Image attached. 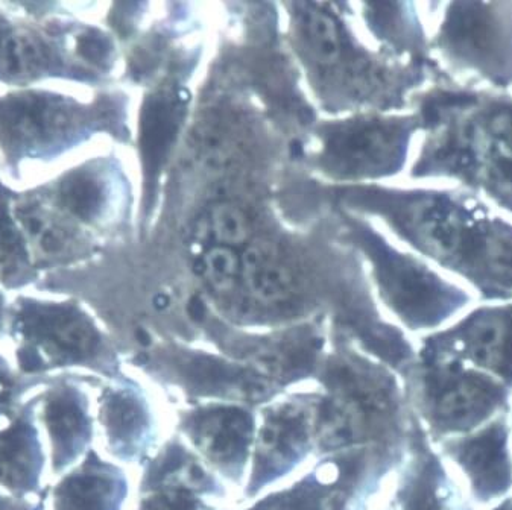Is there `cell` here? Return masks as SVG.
Masks as SVG:
<instances>
[{"label": "cell", "mask_w": 512, "mask_h": 510, "mask_svg": "<svg viewBox=\"0 0 512 510\" xmlns=\"http://www.w3.org/2000/svg\"><path fill=\"white\" fill-rule=\"evenodd\" d=\"M114 178L101 163L76 167L58 180L51 201L73 221L96 225L107 221L114 204Z\"/></svg>", "instance_id": "17"}, {"label": "cell", "mask_w": 512, "mask_h": 510, "mask_svg": "<svg viewBox=\"0 0 512 510\" xmlns=\"http://www.w3.org/2000/svg\"><path fill=\"white\" fill-rule=\"evenodd\" d=\"M139 510H209L198 501L187 486L169 485L146 497Z\"/></svg>", "instance_id": "26"}, {"label": "cell", "mask_w": 512, "mask_h": 510, "mask_svg": "<svg viewBox=\"0 0 512 510\" xmlns=\"http://www.w3.org/2000/svg\"><path fill=\"white\" fill-rule=\"evenodd\" d=\"M488 510H512V494L506 497L505 500L494 504V506H491Z\"/></svg>", "instance_id": "31"}, {"label": "cell", "mask_w": 512, "mask_h": 510, "mask_svg": "<svg viewBox=\"0 0 512 510\" xmlns=\"http://www.w3.org/2000/svg\"><path fill=\"white\" fill-rule=\"evenodd\" d=\"M421 354L456 360L502 381L512 391V309L481 310L429 337Z\"/></svg>", "instance_id": "5"}, {"label": "cell", "mask_w": 512, "mask_h": 510, "mask_svg": "<svg viewBox=\"0 0 512 510\" xmlns=\"http://www.w3.org/2000/svg\"><path fill=\"white\" fill-rule=\"evenodd\" d=\"M203 274L216 292H233L242 278V260L230 246H213L203 257Z\"/></svg>", "instance_id": "24"}, {"label": "cell", "mask_w": 512, "mask_h": 510, "mask_svg": "<svg viewBox=\"0 0 512 510\" xmlns=\"http://www.w3.org/2000/svg\"><path fill=\"white\" fill-rule=\"evenodd\" d=\"M433 445L479 507L490 509L512 494L511 412L468 435Z\"/></svg>", "instance_id": "4"}, {"label": "cell", "mask_w": 512, "mask_h": 510, "mask_svg": "<svg viewBox=\"0 0 512 510\" xmlns=\"http://www.w3.org/2000/svg\"><path fill=\"white\" fill-rule=\"evenodd\" d=\"M14 216L25 234L31 255L42 266L73 262L86 251L75 222L49 196L32 195L13 205Z\"/></svg>", "instance_id": "11"}, {"label": "cell", "mask_w": 512, "mask_h": 510, "mask_svg": "<svg viewBox=\"0 0 512 510\" xmlns=\"http://www.w3.org/2000/svg\"><path fill=\"white\" fill-rule=\"evenodd\" d=\"M406 375V397L433 444L468 435L511 412L508 386L456 360L420 353Z\"/></svg>", "instance_id": "2"}, {"label": "cell", "mask_w": 512, "mask_h": 510, "mask_svg": "<svg viewBox=\"0 0 512 510\" xmlns=\"http://www.w3.org/2000/svg\"><path fill=\"white\" fill-rule=\"evenodd\" d=\"M11 201L7 187L0 183V281L16 289L35 280V268Z\"/></svg>", "instance_id": "20"}, {"label": "cell", "mask_w": 512, "mask_h": 510, "mask_svg": "<svg viewBox=\"0 0 512 510\" xmlns=\"http://www.w3.org/2000/svg\"><path fill=\"white\" fill-rule=\"evenodd\" d=\"M298 28L306 41V48L318 63L333 66L344 54L338 23L326 11L306 5L298 13Z\"/></svg>", "instance_id": "21"}, {"label": "cell", "mask_w": 512, "mask_h": 510, "mask_svg": "<svg viewBox=\"0 0 512 510\" xmlns=\"http://www.w3.org/2000/svg\"><path fill=\"white\" fill-rule=\"evenodd\" d=\"M87 380L75 374H58L45 386L40 400L42 422L51 444L52 473L63 474L89 453L93 441L90 398L81 386Z\"/></svg>", "instance_id": "7"}, {"label": "cell", "mask_w": 512, "mask_h": 510, "mask_svg": "<svg viewBox=\"0 0 512 510\" xmlns=\"http://www.w3.org/2000/svg\"><path fill=\"white\" fill-rule=\"evenodd\" d=\"M210 230L222 246H239L248 242L251 225L245 211L231 202H219L210 211Z\"/></svg>", "instance_id": "25"}, {"label": "cell", "mask_w": 512, "mask_h": 510, "mask_svg": "<svg viewBox=\"0 0 512 510\" xmlns=\"http://www.w3.org/2000/svg\"><path fill=\"white\" fill-rule=\"evenodd\" d=\"M75 49L86 63L95 66H104L111 55L110 40L95 29H84L76 35Z\"/></svg>", "instance_id": "27"}, {"label": "cell", "mask_w": 512, "mask_h": 510, "mask_svg": "<svg viewBox=\"0 0 512 510\" xmlns=\"http://www.w3.org/2000/svg\"><path fill=\"white\" fill-rule=\"evenodd\" d=\"M99 421L108 451L117 459L133 462L151 441V415L134 386H108L99 398Z\"/></svg>", "instance_id": "15"}, {"label": "cell", "mask_w": 512, "mask_h": 510, "mask_svg": "<svg viewBox=\"0 0 512 510\" xmlns=\"http://www.w3.org/2000/svg\"><path fill=\"white\" fill-rule=\"evenodd\" d=\"M42 394L25 400L16 418L0 430V485L11 495L43 494L46 453L37 427Z\"/></svg>", "instance_id": "9"}, {"label": "cell", "mask_w": 512, "mask_h": 510, "mask_svg": "<svg viewBox=\"0 0 512 510\" xmlns=\"http://www.w3.org/2000/svg\"><path fill=\"white\" fill-rule=\"evenodd\" d=\"M347 497L335 482L326 485L310 479L298 483L291 492L268 498L254 510H347Z\"/></svg>", "instance_id": "22"}, {"label": "cell", "mask_w": 512, "mask_h": 510, "mask_svg": "<svg viewBox=\"0 0 512 510\" xmlns=\"http://www.w3.org/2000/svg\"><path fill=\"white\" fill-rule=\"evenodd\" d=\"M400 510H481L412 412L408 459L397 489Z\"/></svg>", "instance_id": "6"}, {"label": "cell", "mask_w": 512, "mask_h": 510, "mask_svg": "<svg viewBox=\"0 0 512 510\" xmlns=\"http://www.w3.org/2000/svg\"><path fill=\"white\" fill-rule=\"evenodd\" d=\"M298 404L271 410L256 445L251 486L262 488L297 465L309 450V415Z\"/></svg>", "instance_id": "13"}, {"label": "cell", "mask_w": 512, "mask_h": 510, "mask_svg": "<svg viewBox=\"0 0 512 510\" xmlns=\"http://www.w3.org/2000/svg\"><path fill=\"white\" fill-rule=\"evenodd\" d=\"M189 313L193 319H198V321H200V319H203L204 315H206L204 304L201 303L200 300H193L192 303L189 304Z\"/></svg>", "instance_id": "29"}, {"label": "cell", "mask_w": 512, "mask_h": 510, "mask_svg": "<svg viewBox=\"0 0 512 510\" xmlns=\"http://www.w3.org/2000/svg\"><path fill=\"white\" fill-rule=\"evenodd\" d=\"M104 111L45 90L0 96V149L7 160H52L83 142Z\"/></svg>", "instance_id": "3"}, {"label": "cell", "mask_w": 512, "mask_h": 510, "mask_svg": "<svg viewBox=\"0 0 512 510\" xmlns=\"http://www.w3.org/2000/svg\"><path fill=\"white\" fill-rule=\"evenodd\" d=\"M8 312H10V309H8L7 303H5L4 295L0 293V334L4 333L5 327H7Z\"/></svg>", "instance_id": "30"}, {"label": "cell", "mask_w": 512, "mask_h": 510, "mask_svg": "<svg viewBox=\"0 0 512 510\" xmlns=\"http://www.w3.org/2000/svg\"><path fill=\"white\" fill-rule=\"evenodd\" d=\"M83 76L69 66L51 38L17 26L0 14V81L29 82L46 76Z\"/></svg>", "instance_id": "12"}, {"label": "cell", "mask_w": 512, "mask_h": 510, "mask_svg": "<svg viewBox=\"0 0 512 510\" xmlns=\"http://www.w3.org/2000/svg\"><path fill=\"white\" fill-rule=\"evenodd\" d=\"M128 494L125 474L90 448L83 463L52 491L54 510H121Z\"/></svg>", "instance_id": "14"}, {"label": "cell", "mask_w": 512, "mask_h": 510, "mask_svg": "<svg viewBox=\"0 0 512 510\" xmlns=\"http://www.w3.org/2000/svg\"><path fill=\"white\" fill-rule=\"evenodd\" d=\"M397 133L377 122H354L332 131L327 140V161L344 174H367L394 160Z\"/></svg>", "instance_id": "16"}, {"label": "cell", "mask_w": 512, "mask_h": 510, "mask_svg": "<svg viewBox=\"0 0 512 510\" xmlns=\"http://www.w3.org/2000/svg\"><path fill=\"white\" fill-rule=\"evenodd\" d=\"M184 430L228 476L239 477L254 436V418L241 407H207L189 413Z\"/></svg>", "instance_id": "10"}, {"label": "cell", "mask_w": 512, "mask_h": 510, "mask_svg": "<svg viewBox=\"0 0 512 510\" xmlns=\"http://www.w3.org/2000/svg\"><path fill=\"white\" fill-rule=\"evenodd\" d=\"M241 260L242 280L260 303H286L294 295V274L274 243L268 240L251 243Z\"/></svg>", "instance_id": "19"}, {"label": "cell", "mask_w": 512, "mask_h": 510, "mask_svg": "<svg viewBox=\"0 0 512 510\" xmlns=\"http://www.w3.org/2000/svg\"><path fill=\"white\" fill-rule=\"evenodd\" d=\"M511 432H512V409H511Z\"/></svg>", "instance_id": "32"}, {"label": "cell", "mask_w": 512, "mask_h": 510, "mask_svg": "<svg viewBox=\"0 0 512 510\" xmlns=\"http://www.w3.org/2000/svg\"><path fill=\"white\" fill-rule=\"evenodd\" d=\"M374 257L380 284L389 304L414 328L437 327L464 303L435 278L424 274L411 263L386 254L377 248Z\"/></svg>", "instance_id": "8"}, {"label": "cell", "mask_w": 512, "mask_h": 510, "mask_svg": "<svg viewBox=\"0 0 512 510\" xmlns=\"http://www.w3.org/2000/svg\"><path fill=\"white\" fill-rule=\"evenodd\" d=\"M16 342L17 371L49 377L80 368L108 378L119 375L116 354L89 313L72 301L19 298L8 312Z\"/></svg>", "instance_id": "1"}, {"label": "cell", "mask_w": 512, "mask_h": 510, "mask_svg": "<svg viewBox=\"0 0 512 510\" xmlns=\"http://www.w3.org/2000/svg\"><path fill=\"white\" fill-rule=\"evenodd\" d=\"M54 375L49 377H25L11 368L8 360L0 356V430L7 427L19 412L28 392L38 386H48Z\"/></svg>", "instance_id": "23"}, {"label": "cell", "mask_w": 512, "mask_h": 510, "mask_svg": "<svg viewBox=\"0 0 512 510\" xmlns=\"http://www.w3.org/2000/svg\"><path fill=\"white\" fill-rule=\"evenodd\" d=\"M183 111V99L172 93L152 96L146 102L140 122V151L149 187L154 186L168 160L183 122Z\"/></svg>", "instance_id": "18"}, {"label": "cell", "mask_w": 512, "mask_h": 510, "mask_svg": "<svg viewBox=\"0 0 512 510\" xmlns=\"http://www.w3.org/2000/svg\"><path fill=\"white\" fill-rule=\"evenodd\" d=\"M46 492H48V489H46ZM46 492H43L37 501L14 497L11 494H0V510H46V498H48Z\"/></svg>", "instance_id": "28"}]
</instances>
